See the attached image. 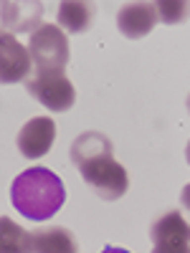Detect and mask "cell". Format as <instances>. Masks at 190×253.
<instances>
[{
	"mask_svg": "<svg viewBox=\"0 0 190 253\" xmlns=\"http://www.w3.org/2000/svg\"><path fill=\"white\" fill-rule=\"evenodd\" d=\"M152 253H190V225L178 210L162 213L152 228Z\"/></svg>",
	"mask_w": 190,
	"mask_h": 253,
	"instance_id": "5b68a950",
	"label": "cell"
},
{
	"mask_svg": "<svg viewBox=\"0 0 190 253\" xmlns=\"http://www.w3.org/2000/svg\"><path fill=\"white\" fill-rule=\"evenodd\" d=\"M31 71L28 48L10 33H0V84H18Z\"/></svg>",
	"mask_w": 190,
	"mask_h": 253,
	"instance_id": "52a82bcc",
	"label": "cell"
},
{
	"mask_svg": "<svg viewBox=\"0 0 190 253\" xmlns=\"http://www.w3.org/2000/svg\"><path fill=\"white\" fill-rule=\"evenodd\" d=\"M76 170L81 172L84 182L94 190V195L107 200V203H114V200L124 198V193L130 190V175H127L124 165H119L114 160V155L94 157L89 162L79 165Z\"/></svg>",
	"mask_w": 190,
	"mask_h": 253,
	"instance_id": "7a4b0ae2",
	"label": "cell"
},
{
	"mask_svg": "<svg viewBox=\"0 0 190 253\" xmlns=\"http://www.w3.org/2000/svg\"><path fill=\"white\" fill-rule=\"evenodd\" d=\"M33 253H79V243L69 228L51 225L33 233Z\"/></svg>",
	"mask_w": 190,
	"mask_h": 253,
	"instance_id": "30bf717a",
	"label": "cell"
},
{
	"mask_svg": "<svg viewBox=\"0 0 190 253\" xmlns=\"http://www.w3.org/2000/svg\"><path fill=\"white\" fill-rule=\"evenodd\" d=\"M0 253H33V233L13 218L0 215Z\"/></svg>",
	"mask_w": 190,
	"mask_h": 253,
	"instance_id": "4fadbf2b",
	"label": "cell"
},
{
	"mask_svg": "<svg viewBox=\"0 0 190 253\" xmlns=\"http://www.w3.org/2000/svg\"><path fill=\"white\" fill-rule=\"evenodd\" d=\"M56 139V122L51 117H33L18 132V150L28 160H38L51 152Z\"/></svg>",
	"mask_w": 190,
	"mask_h": 253,
	"instance_id": "8992f818",
	"label": "cell"
},
{
	"mask_svg": "<svg viewBox=\"0 0 190 253\" xmlns=\"http://www.w3.org/2000/svg\"><path fill=\"white\" fill-rule=\"evenodd\" d=\"M44 18V3H0V33L36 31Z\"/></svg>",
	"mask_w": 190,
	"mask_h": 253,
	"instance_id": "9c48e42d",
	"label": "cell"
},
{
	"mask_svg": "<svg viewBox=\"0 0 190 253\" xmlns=\"http://www.w3.org/2000/svg\"><path fill=\"white\" fill-rule=\"evenodd\" d=\"M101 155H114V144L107 134L101 132H84L74 139L71 144V162L79 167L84 162H89L94 157H101Z\"/></svg>",
	"mask_w": 190,
	"mask_h": 253,
	"instance_id": "8fae6325",
	"label": "cell"
},
{
	"mask_svg": "<svg viewBox=\"0 0 190 253\" xmlns=\"http://www.w3.org/2000/svg\"><path fill=\"white\" fill-rule=\"evenodd\" d=\"M28 56L36 63V71H63L71 58L69 38L58 26L41 23L28 41Z\"/></svg>",
	"mask_w": 190,
	"mask_h": 253,
	"instance_id": "3957f363",
	"label": "cell"
},
{
	"mask_svg": "<svg viewBox=\"0 0 190 253\" xmlns=\"http://www.w3.org/2000/svg\"><path fill=\"white\" fill-rule=\"evenodd\" d=\"M155 10H157V20L162 18V23H180V20L188 18V3H155Z\"/></svg>",
	"mask_w": 190,
	"mask_h": 253,
	"instance_id": "5bb4252c",
	"label": "cell"
},
{
	"mask_svg": "<svg viewBox=\"0 0 190 253\" xmlns=\"http://www.w3.org/2000/svg\"><path fill=\"white\" fill-rule=\"evenodd\" d=\"M26 91L41 101L48 112H69L76 101L74 84L66 79L63 71H36L31 79H26Z\"/></svg>",
	"mask_w": 190,
	"mask_h": 253,
	"instance_id": "277c9868",
	"label": "cell"
},
{
	"mask_svg": "<svg viewBox=\"0 0 190 253\" xmlns=\"http://www.w3.org/2000/svg\"><path fill=\"white\" fill-rule=\"evenodd\" d=\"M157 26L155 3H127L117 10V28L124 38H144Z\"/></svg>",
	"mask_w": 190,
	"mask_h": 253,
	"instance_id": "ba28073f",
	"label": "cell"
},
{
	"mask_svg": "<svg viewBox=\"0 0 190 253\" xmlns=\"http://www.w3.org/2000/svg\"><path fill=\"white\" fill-rule=\"evenodd\" d=\"M94 18V5L92 3H81V0H66L58 5V23L63 33H84L92 26Z\"/></svg>",
	"mask_w": 190,
	"mask_h": 253,
	"instance_id": "7c38bea8",
	"label": "cell"
},
{
	"mask_svg": "<svg viewBox=\"0 0 190 253\" xmlns=\"http://www.w3.org/2000/svg\"><path fill=\"white\" fill-rule=\"evenodd\" d=\"M101 253H130V251H124V248H117V246H107Z\"/></svg>",
	"mask_w": 190,
	"mask_h": 253,
	"instance_id": "9a60e30c",
	"label": "cell"
},
{
	"mask_svg": "<svg viewBox=\"0 0 190 253\" xmlns=\"http://www.w3.org/2000/svg\"><path fill=\"white\" fill-rule=\"evenodd\" d=\"M10 200L13 208L20 210L28 220L41 223L61 210L63 200H66V187L48 167H28L13 180Z\"/></svg>",
	"mask_w": 190,
	"mask_h": 253,
	"instance_id": "6da1fadb",
	"label": "cell"
}]
</instances>
